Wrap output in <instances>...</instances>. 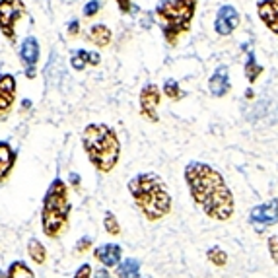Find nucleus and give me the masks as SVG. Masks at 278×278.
<instances>
[{
    "instance_id": "nucleus-3",
    "label": "nucleus",
    "mask_w": 278,
    "mask_h": 278,
    "mask_svg": "<svg viewBox=\"0 0 278 278\" xmlns=\"http://www.w3.org/2000/svg\"><path fill=\"white\" fill-rule=\"evenodd\" d=\"M82 144L92 165H96V169H99L101 173H109L119 162L121 144H119L117 133L111 126L103 123L88 125L82 133Z\"/></svg>"
},
{
    "instance_id": "nucleus-29",
    "label": "nucleus",
    "mask_w": 278,
    "mask_h": 278,
    "mask_svg": "<svg viewBox=\"0 0 278 278\" xmlns=\"http://www.w3.org/2000/svg\"><path fill=\"white\" fill-rule=\"evenodd\" d=\"M90 245H92V240H90V238H84L82 241H78L76 249L80 251V253H82V251H86L88 247H90Z\"/></svg>"
},
{
    "instance_id": "nucleus-25",
    "label": "nucleus",
    "mask_w": 278,
    "mask_h": 278,
    "mask_svg": "<svg viewBox=\"0 0 278 278\" xmlns=\"http://www.w3.org/2000/svg\"><path fill=\"white\" fill-rule=\"evenodd\" d=\"M269 251H270L272 261L278 265V233H274V236H270L269 238Z\"/></svg>"
},
{
    "instance_id": "nucleus-16",
    "label": "nucleus",
    "mask_w": 278,
    "mask_h": 278,
    "mask_svg": "<svg viewBox=\"0 0 278 278\" xmlns=\"http://www.w3.org/2000/svg\"><path fill=\"white\" fill-rule=\"evenodd\" d=\"M99 55L97 53H88V51H74L72 53V58H70V65L74 70H84L86 65H92V67H96L99 65Z\"/></svg>"
},
{
    "instance_id": "nucleus-30",
    "label": "nucleus",
    "mask_w": 278,
    "mask_h": 278,
    "mask_svg": "<svg viewBox=\"0 0 278 278\" xmlns=\"http://www.w3.org/2000/svg\"><path fill=\"white\" fill-rule=\"evenodd\" d=\"M78 29H80V22H78V19H74V22H70V24H68V31H70V35H76Z\"/></svg>"
},
{
    "instance_id": "nucleus-32",
    "label": "nucleus",
    "mask_w": 278,
    "mask_h": 278,
    "mask_svg": "<svg viewBox=\"0 0 278 278\" xmlns=\"http://www.w3.org/2000/svg\"><path fill=\"white\" fill-rule=\"evenodd\" d=\"M70 181L74 183V185H78V183H80V179H78V175H72V177H70Z\"/></svg>"
},
{
    "instance_id": "nucleus-4",
    "label": "nucleus",
    "mask_w": 278,
    "mask_h": 278,
    "mask_svg": "<svg viewBox=\"0 0 278 278\" xmlns=\"http://www.w3.org/2000/svg\"><path fill=\"white\" fill-rule=\"evenodd\" d=\"M195 10L197 0H160V4L156 6V16L163 37L169 45H175L181 35L189 33Z\"/></svg>"
},
{
    "instance_id": "nucleus-7",
    "label": "nucleus",
    "mask_w": 278,
    "mask_h": 278,
    "mask_svg": "<svg viewBox=\"0 0 278 278\" xmlns=\"http://www.w3.org/2000/svg\"><path fill=\"white\" fill-rule=\"evenodd\" d=\"M24 14V2L22 0H0V29L6 37L14 39V24Z\"/></svg>"
},
{
    "instance_id": "nucleus-27",
    "label": "nucleus",
    "mask_w": 278,
    "mask_h": 278,
    "mask_svg": "<svg viewBox=\"0 0 278 278\" xmlns=\"http://www.w3.org/2000/svg\"><path fill=\"white\" fill-rule=\"evenodd\" d=\"M74 278H92V267H90L88 263H84V265L76 270Z\"/></svg>"
},
{
    "instance_id": "nucleus-9",
    "label": "nucleus",
    "mask_w": 278,
    "mask_h": 278,
    "mask_svg": "<svg viewBox=\"0 0 278 278\" xmlns=\"http://www.w3.org/2000/svg\"><path fill=\"white\" fill-rule=\"evenodd\" d=\"M240 26V12L226 4L218 10V16H216V22H214V29L218 35H231V31Z\"/></svg>"
},
{
    "instance_id": "nucleus-18",
    "label": "nucleus",
    "mask_w": 278,
    "mask_h": 278,
    "mask_svg": "<svg viewBox=\"0 0 278 278\" xmlns=\"http://www.w3.org/2000/svg\"><path fill=\"white\" fill-rule=\"evenodd\" d=\"M138 274H140V263L136 259H126L117 267L119 278H138Z\"/></svg>"
},
{
    "instance_id": "nucleus-33",
    "label": "nucleus",
    "mask_w": 278,
    "mask_h": 278,
    "mask_svg": "<svg viewBox=\"0 0 278 278\" xmlns=\"http://www.w3.org/2000/svg\"><path fill=\"white\" fill-rule=\"evenodd\" d=\"M0 278H6V274H4V272H2V270H0Z\"/></svg>"
},
{
    "instance_id": "nucleus-15",
    "label": "nucleus",
    "mask_w": 278,
    "mask_h": 278,
    "mask_svg": "<svg viewBox=\"0 0 278 278\" xmlns=\"http://www.w3.org/2000/svg\"><path fill=\"white\" fill-rule=\"evenodd\" d=\"M16 163V154L10 148L8 142H0V181L8 177V173L12 172Z\"/></svg>"
},
{
    "instance_id": "nucleus-31",
    "label": "nucleus",
    "mask_w": 278,
    "mask_h": 278,
    "mask_svg": "<svg viewBox=\"0 0 278 278\" xmlns=\"http://www.w3.org/2000/svg\"><path fill=\"white\" fill-rule=\"evenodd\" d=\"M96 278H111V276H109V272H107L105 269H101L96 272Z\"/></svg>"
},
{
    "instance_id": "nucleus-1",
    "label": "nucleus",
    "mask_w": 278,
    "mask_h": 278,
    "mask_svg": "<svg viewBox=\"0 0 278 278\" xmlns=\"http://www.w3.org/2000/svg\"><path fill=\"white\" fill-rule=\"evenodd\" d=\"M185 181L189 185L193 201L212 220L226 222L233 216L236 202L220 173L208 163L191 162L185 167Z\"/></svg>"
},
{
    "instance_id": "nucleus-20",
    "label": "nucleus",
    "mask_w": 278,
    "mask_h": 278,
    "mask_svg": "<svg viewBox=\"0 0 278 278\" xmlns=\"http://www.w3.org/2000/svg\"><path fill=\"white\" fill-rule=\"evenodd\" d=\"M263 70H265V68L261 67L259 62H257V58H255V53L251 51L249 55H247V65H245V78H247L251 84H253V82H257V78L263 74Z\"/></svg>"
},
{
    "instance_id": "nucleus-14",
    "label": "nucleus",
    "mask_w": 278,
    "mask_h": 278,
    "mask_svg": "<svg viewBox=\"0 0 278 278\" xmlns=\"http://www.w3.org/2000/svg\"><path fill=\"white\" fill-rule=\"evenodd\" d=\"M16 97V80L12 74L0 76V111H8Z\"/></svg>"
},
{
    "instance_id": "nucleus-13",
    "label": "nucleus",
    "mask_w": 278,
    "mask_h": 278,
    "mask_svg": "<svg viewBox=\"0 0 278 278\" xmlns=\"http://www.w3.org/2000/svg\"><path fill=\"white\" fill-rule=\"evenodd\" d=\"M230 88L231 86H230V76H228V68L226 67L216 68V72H214L210 76V80H208V90H210V94L216 97H222L230 92Z\"/></svg>"
},
{
    "instance_id": "nucleus-19",
    "label": "nucleus",
    "mask_w": 278,
    "mask_h": 278,
    "mask_svg": "<svg viewBox=\"0 0 278 278\" xmlns=\"http://www.w3.org/2000/svg\"><path fill=\"white\" fill-rule=\"evenodd\" d=\"M28 251H29V257L33 259V263H37V265H43L45 259H47V251L43 247V243L35 238H31L28 243Z\"/></svg>"
},
{
    "instance_id": "nucleus-24",
    "label": "nucleus",
    "mask_w": 278,
    "mask_h": 278,
    "mask_svg": "<svg viewBox=\"0 0 278 278\" xmlns=\"http://www.w3.org/2000/svg\"><path fill=\"white\" fill-rule=\"evenodd\" d=\"M103 226H105L107 233H111V236H119V233H121V226H119V222H117V218H115V214H113V212H107V214H105Z\"/></svg>"
},
{
    "instance_id": "nucleus-12",
    "label": "nucleus",
    "mask_w": 278,
    "mask_h": 278,
    "mask_svg": "<svg viewBox=\"0 0 278 278\" xmlns=\"http://www.w3.org/2000/svg\"><path fill=\"white\" fill-rule=\"evenodd\" d=\"M94 255H96V259L103 265V267H117L119 265V261H121V255H123V251L121 247L117 245V243H105V245H99L96 251H94Z\"/></svg>"
},
{
    "instance_id": "nucleus-17",
    "label": "nucleus",
    "mask_w": 278,
    "mask_h": 278,
    "mask_svg": "<svg viewBox=\"0 0 278 278\" xmlns=\"http://www.w3.org/2000/svg\"><path fill=\"white\" fill-rule=\"evenodd\" d=\"M88 39L96 45V47H107L109 43H111V29L107 28V26H94V28L90 29V35Z\"/></svg>"
},
{
    "instance_id": "nucleus-26",
    "label": "nucleus",
    "mask_w": 278,
    "mask_h": 278,
    "mask_svg": "<svg viewBox=\"0 0 278 278\" xmlns=\"http://www.w3.org/2000/svg\"><path fill=\"white\" fill-rule=\"evenodd\" d=\"M97 12H99V2H96V0H92V2H88L86 8H84V16H88V18H92V16H96Z\"/></svg>"
},
{
    "instance_id": "nucleus-8",
    "label": "nucleus",
    "mask_w": 278,
    "mask_h": 278,
    "mask_svg": "<svg viewBox=\"0 0 278 278\" xmlns=\"http://www.w3.org/2000/svg\"><path fill=\"white\" fill-rule=\"evenodd\" d=\"M160 101H162V94H160L158 86L156 84H146L142 88V92H140V113L152 123L160 121V115H158Z\"/></svg>"
},
{
    "instance_id": "nucleus-11",
    "label": "nucleus",
    "mask_w": 278,
    "mask_h": 278,
    "mask_svg": "<svg viewBox=\"0 0 278 278\" xmlns=\"http://www.w3.org/2000/svg\"><path fill=\"white\" fill-rule=\"evenodd\" d=\"M257 12L261 22L278 35V0H259Z\"/></svg>"
},
{
    "instance_id": "nucleus-5",
    "label": "nucleus",
    "mask_w": 278,
    "mask_h": 278,
    "mask_svg": "<svg viewBox=\"0 0 278 278\" xmlns=\"http://www.w3.org/2000/svg\"><path fill=\"white\" fill-rule=\"evenodd\" d=\"M68 212H70V204H68L67 183L62 179H55L45 195L43 210H41V226L47 238H57L60 233L68 220Z\"/></svg>"
},
{
    "instance_id": "nucleus-21",
    "label": "nucleus",
    "mask_w": 278,
    "mask_h": 278,
    "mask_svg": "<svg viewBox=\"0 0 278 278\" xmlns=\"http://www.w3.org/2000/svg\"><path fill=\"white\" fill-rule=\"evenodd\" d=\"M6 278H35V274H33V270L29 269L24 261H16V263L10 265L8 276Z\"/></svg>"
},
{
    "instance_id": "nucleus-23",
    "label": "nucleus",
    "mask_w": 278,
    "mask_h": 278,
    "mask_svg": "<svg viewBox=\"0 0 278 278\" xmlns=\"http://www.w3.org/2000/svg\"><path fill=\"white\" fill-rule=\"evenodd\" d=\"M206 257H208V261H210L212 265H216V267H224V265L228 263V255H226L222 249H218V247H212V249H208Z\"/></svg>"
},
{
    "instance_id": "nucleus-10",
    "label": "nucleus",
    "mask_w": 278,
    "mask_h": 278,
    "mask_svg": "<svg viewBox=\"0 0 278 278\" xmlns=\"http://www.w3.org/2000/svg\"><path fill=\"white\" fill-rule=\"evenodd\" d=\"M19 58L26 67V76L33 78L35 76V65L39 60V43L35 37H26L22 41V47H19Z\"/></svg>"
},
{
    "instance_id": "nucleus-22",
    "label": "nucleus",
    "mask_w": 278,
    "mask_h": 278,
    "mask_svg": "<svg viewBox=\"0 0 278 278\" xmlns=\"http://www.w3.org/2000/svg\"><path fill=\"white\" fill-rule=\"evenodd\" d=\"M163 94L169 97V99H181V97L185 96L175 80H165V84H163Z\"/></svg>"
},
{
    "instance_id": "nucleus-28",
    "label": "nucleus",
    "mask_w": 278,
    "mask_h": 278,
    "mask_svg": "<svg viewBox=\"0 0 278 278\" xmlns=\"http://www.w3.org/2000/svg\"><path fill=\"white\" fill-rule=\"evenodd\" d=\"M115 2L119 4V10H121L123 14H131V12L135 10V6H133L131 0H115Z\"/></svg>"
},
{
    "instance_id": "nucleus-6",
    "label": "nucleus",
    "mask_w": 278,
    "mask_h": 278,
    "mask_svg": "<svg viewBox=\"0 0 278 278\" xmlns=\"http://www.w3.org/2000/svg\"><path fill=\"white\" fill-rule=\"evenodd\" d=\"M278 222V202L276 201H269L265 204H259L255 206L253 210L249 212V224L255 228L257 233H263V231L274 226Z\"/></svg>"
},
{
    "instance_id": "nucleus-2",
    "label": "nucleus",
    "mask_w": 278,
    "mask_h": 278,
    "mask_svg": "<svg viewBox=\"0 0 278 278\" xmlns=\"http://www.w3.org/2000/svg\"><path fill=\"white\" fill-rule=\"evenodd\" d=\"M129 191L135 199L138 210L146 216V220L158 222L167 216L172 210V195L160 175L148 172L138 173L129 181Z\"/></svg>"
}]
</instances>
